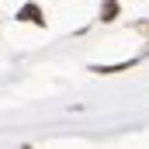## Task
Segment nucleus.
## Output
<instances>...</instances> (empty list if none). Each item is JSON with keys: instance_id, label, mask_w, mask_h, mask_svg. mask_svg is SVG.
I'll return each instance as SVG.
<instances>
[{"instance_id": "7ed1b4c3", "label": "nucleus", "mask_w": 149, "mask_h": 149, "mask_svg": "<svg viewBox=\"0 0 149 149\" xmlns=\"http://www.w3.org/2000/svg\"><path fill=\"white\" fill-rule=\"evenodd\" d=\"M118 17V0H101V21H114Z\"/></svg>"}, {"instance_id": "20e7f679", "label": "nucleus", "mask_w": 149, "mask_h": 149, "mask_svg": "<svg viewBox=\"0 0 149 149\" xmlns=\"http://www.w3.org/2000/svg\"><path fill=\"white\" fill-rule=\"evenodd\" d=\"M135 31H142V35H149V21H139V24H135Z\"/></svg>"}, {"instance_id": "39448f33", "label": "nucleus", "mask_w": 149, "mask_h": 149, "mask_svg": "<svg viewBox=\"0 0 149 149\" xmlns=\"http://www.w3.org/2000/svg\"><path fill=\"white\" fill-rule=\"evenodd\" d=\"M24 149H31V146H24Z\"/></svg>"}, {"instance_id": "f257e3e1", "label": "nucleus", "mask_w": 149, "mask_h": 149, "mask_svg": "<svg viewBox=\"0 0 149 149\" xmlns=\"http://www.w3.org/2000/svg\"><path fill=\"white\" fill-rule=\"evenodd\" d=\"M17 21H28V24H38V28H42V24H45L42 7H38V3H24V7L17 10Z\"/></svg>"}, {"instance_id": "f03ea898", "label": "nucleus", "mask_w": 149, "mask_h": 149, "mask_svg": "<svg viewBox=\"0 0 149 149\" xmlns=\"http://www.w3.org/2000/svg\"><path fill=\"white\" fill-rule=\"evenodd\" d=\"M139 59H121V63H111V66H90V73H121V70H132Z\"/></svg>"}]
</instances>
